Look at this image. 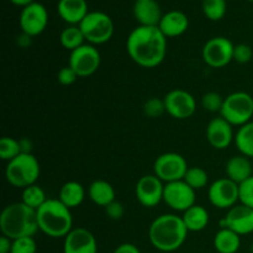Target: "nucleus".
Returning a JSON list of instances; mask_svg holds the SVG:
<instances>
[{
    "label": "nucleus",
    "instance_id": "obj_33",
    "mask_svg": "<svg viewBox=\"0 0 253 253\" xmlns=\"http://www.w3.org/2000/svg\"><path fill=\"white\" fill-rule=\"evenodd\" d=\"M225 98L216 91H209L202 98V106L209 113H220L224 105Z\"/></svg>",
    "mask_w": 253,
    "mask_h": 253
},
{
    "label": "nucleus",
    "instance_id": "obj_38",
    "mask_svg": "<svg viewBox=\"0 0 253 253\" xmlns=\"http://www.w3.org/2000/svg\"><path fill=\"white\" fill-rule=\"evenodd\" d=\"M78 78V74H77L76 72H74V69L69 66L63 67V68L58 72V74H57V79H58V82L62 85H72Z\"/></svg>",
    "mask_w": 253,
    "mask_h": 253
},
{
    "label": "nucleus",
    "instance_id": "obj_24",
    "mask_svg": "<svg viewBox=\"0 0 253 253\" xmlns=\"http://www.w3.org/2000/svg\"><path fill=\"white\" fill-rule=\"evenodd\" d=\"M182 219L188 231L198 232L202 231V230H204L208 226L210 216L209 211L204 207L195 204L194 207H192L187 211L183 212Z\"/></svg>",
    "mask_w": 253,
    "mask_h": 253
},
{
    "label": "nucleus",
    "instance_id": "obj_20",
    "mask_svg": "<svg viewBox=\"0 0 253 253\" xmlns=\"http://www.w3.org/2000/svg\"><path fill=\"white\" fill-rule=\"evenodd\" d=\"M133 16L141 26H158L163 14L156 0L136 1L133 5Z\"/></svg>",
    "mask_w": 253,
    "mask_h": 253
},
{
    "label": "nucleus",
    "instance_id": "obj_25",
    "mask_svg": "<svg viewBox=\"0 0 253 253\" xmlns=\"http://www.w3.org/2000/svg\"><path fill=\"white\" fill-rule=\"evenodd\" d=\"M85 198V190L81 183L71 180L62 185L58 199L69 209L79 207Z\"/></svg>",
    "mask_w": 253,
    "mask_h": 253
},
{
    "label": "nucleus",
    "instance_id": "obj_6",
    "mask_svg": "<svg viewBox=\"0 0 253 253\" xmlns=\"http://www.w3.org/2000/svg\"><path fill=\"white\" fill-rule=\"evenodd\" d=\"M220 116L232 126H244L253 118V98L246 91H235L225 98Z\"/></svg>",
    "mask_w": 253,
    "mask_h": 253
},
{
    "label": "nucleus",
    "instance_id": "obj_26",
    "mask_svg": "<svg viewBox=\"0 0 253 253\" xmlns=\"http://www.w3.org/2000/svg\"><path fill=\"white\" fill-rule=\"evenodd\" d=\"M241 246V236L230 229H221L214 237V247L219 253H236Z\"/></svg>",
    "mask_w": 253,
    "mask_h": 253
},
{
    "label": "nucleus",
    "instance_id": "obj_17",
    "mask_svg": "<svg viewBox=\"0 0 253 253\" xmlns=\"http://www.w3.org/2000/svg\"><path fill=\"white\" fill-rule=\"evenodd\" d=\"M63 253H98L95 236L84 227L73 229L64 237Z\"/></svg>",
    "mask_w": 253,
    "mask_h": 253
},
{
    "label": "nucleus",
    "instance_id": "obj_31",
    "mask_svg": "<svg viewBox=\"0 0 253 253\" xmlns=\"http://www.w3.org/2000/svg\"><path fill=\"white\" fill-rule=\"evenodd\" d=\"M184 180L188 185L193 188L194 190L203 189L208 185L209 182V175L208 172L202 167H189L187 173L184 175Z\"/></svg>",
    "mask_w": 253,
    "mask_h": 253
},
{
    "label": "nucleus",
    "instance_id": "obj_22",
    "mask_svg": "<svg viewBox=\"0 0 253 253\" xmlns=\"http://www.w3.org/2000/svg\"><path fill=\"white\" fill-rule=\"evenodd\" d=\"M226 175L229 179L234 180L237 184L246 182L249 178L252 177V165L250 158L244 155L234 156L230 158L226 163Z\"/></svg>",
    "mask_w": 253,
    "mask_h": 253
},
{
    "label": "nucleus",
    "instance_id": "obj_41",
    "mask_svg": "<svg viewBox=\"0 0 253 253\" xmlns=\"http://www.w3.org/2000/svg\"><path fill=\"white\" fill-rule=\"evenodd\" d=\"M11 246L12 240H10L9 237L2 235V236L0 237V253H10L11 252Z\"/></svg>",
    "mask_w": 253,
    "mask_h": 253
},
{
    "label": "nucleus",
    "instance_id": "obj_9",
    "mask_svg": "<svg viewBox=\"0 0 253 253\" xmlns=\"http://www.w3.org/2000/svg\"><path fill=\"white\" fill-rule=\"evenodd\" d=\"M234 49L235 44L227 37H212L203 47V61L211 68H222L234 61Z\"/></svg>",
    "mask_w": 253,
    "mask_h": 253
},
{
    "label": "nucleus",
    "instance_id": "obj_23",
    "mask_svg": "<svg viewBox=\"0 0 253 253\" xmlns=\"http://www.w3.org/2000/svg\"><path fill=\"white\" fill-rule=\"evenodd\" d=\"M89 198L91 202L98 207H108L113 202H115V189L109 182L103 179L94 180L89 185Z\"/></svg>",
    "mask_w": 253,
    "mask_h": 253
},
{
    "label": "nucleus",
    "instance_id": "obj_18",
    "mask_svg": "<svg viewBox=\"0 0 253 253\" xmlns=\"http://www.w3.org/2000/svg\"><path fill=\"white\" fill-rule=\"evenodd\" d=\"M208 142L215 150H225L235 141L232 125L224 118H215L208 124L207 127Z\"/></svg>",
    "mask_w": 253,
    "mask_h": 253
},
{
    "label": "nucleus",
    "instance_id": "obj_43",
    "mask_svg": "<svg viewBox=\"0 0 253 253\" xmlns=\"http://www.w3.org/2000/svg\"><path fill=\"white\" fill-rule=\"evenodd\" d=\"M136 1H150V0H136Z\"/></svg>",
    "mask_w": 253,
    "mask_h": 253
},
{
    "label": "nucleus",
    "instance_id": "obj_27",
    "mask_svg": "<svg viewBox=\"0 0 253 253\" xmlns=\"http://www.w3.org/2000/svg\"><path fill=\"white\" fill-rule=\"evenodd\" d=\"M235 145L240 153L253 158V121L241 126L235 135Z\"/></svg>",
    "mask_w": 253,
    "mask_h": 253
},
{
    "label": "nucleus",
    "instance_id": "obj_11",
    "mask_svg": "<svg viewBox=\"0 0 253 253\" xmlns=\"http://www.w3.org/2000/svg\"><path fill=\"white\" fill-rule=\"evenodd\" d=\"M208 197L215 208L230 210L240 202V185L227 177L220 178L209 187Z\"/></svg>",
    "mask_w": 253,
    "mask_h": 253
},
{
    "label": "nucleus",
    "instance_id": "obj_2",
    "mask_svg": "<svg viewBox=\"0 0 253 253\" xmlns=\"http://www.w3.org/2000/svg\"><path fill=\"white\" fill-rule=\"evenodd\" d=\"M188 232L182 216L163 214L152 221L148 230V239L158 251L173 252L184 244Z\"/></svg>",
    "mask_w": 253,
    "mask_h": 253
},
{
    "label": "nucleus",
    "instance_id": "obj_35",
    "mask_svg": "<svg viewBox=\"0 0 253 253\" xmlns=\"http://www.w3.org/2000/svg\"><path fill=\"white\" fill-rule=\"evenodd\" d=\"M166 111L165 106V100H161L158 98H152L150 100H147L143 105V113L148 118H158V116L162 115Z\"/></svg>",
    "mask_w": 253,
    "mask_h": 253
},
{
    "label": "nucleus",
    "instance_id": "obj_19",
    "mask_svg": "<svg viewBox=\"0 0 253 253\" xmlns=\"http://www.w3.org/2000/svg\"><path fill=\"white\" fill-rule=\"evenodd\" d=\"M189 26V19L179 10H172L163 14L158 29L166 37H178L184 34Z\"/></svg>",
    "mask_w": 253,
    "mask_h": 253
},
{
    "label": "nucleus",
    "instance_id": "obj_34",
    "mask_svg": "<svg viewBox=\"0 0 253 253\" xmlns=\"http://www.w3.org/2000/svg\"><path fill=\"white\" fill-rule=\"evenodd\" d=\"M36 251L37 245L32 236L12 240L11 252L10 253H36Z\"/></svg>",
    "mask_w": 253,
    "mask_h": 253
},
{
    "label": "nucleus",
    "instance_id": "obj_3",
    "mask_svg": "<svg viewBox=\"0 0 253 253\" xmlns=\"http://www.w3.org/2000/svg\"><path fill=\"white\" fill-rule=\"evenodd\" d=\"M0 230L10 240L32 236L39 231L36 210L22 202L12 203L4 208L0 215Z\"/></svg>",
    "mask_w": 253,
    "mask_h": 253
},
{
    "label": "nucleus",
    "instance_id": "obj_8",
    "mask_svg": "<svg viewBox=\"0 0 253 253\" xmlns=\"http://www.w3.org/2000/svg\"><path fill=\"white\" fill-rule=\"evenodd\" d=\"M188 168L189 167L185 158L175 152H167L158 156L153 165L155 174L165 183L183 180Z\"/></svg>",
    "mask_w": 253,
    "mask_h": 253
},
{
    "label": "nucleus",
    "instance_id": "obj_14",
    "mask_svg": "<svg viewBox=\"0 0 253 253\" xmlns=\"http://www.w3.org/2000/svg\"><path fill=\"white\" fill-rule=\"evenodd\" d=\"M19 22L25 35L29 37L39 36L44 31L48 24V12L41 2L34 1L32 4L22 7Z\"/></svg>",
    "mask_w": 253,
    "mask_h": 253
},
{
    "label": "nucleus",
    "instance_id": "obj_1",
    "mask_svg": "<svg viewBox=\"0 0 253 253\" xmlns=\"http://www.w3.org/2000/svg\"><path fill=\"white\" fill-rule=\"evenodd\" d=\"M126 49L133 62L143 68L160 66L167 54V37L158 26H137L126 40Z\"/></svg>",
    "mask_w": 253,
    "mask_h": 253
},
{
    "label": "nucleus",
    "instance_id": "obj_16",
    "mask_svg": "<svg viewBox=\"0 0 253 253\" xmlns=\"http://www.w3.org/2000/svg\"><path fill=\"white\" fill-rule=\"evenodd\" d=\"M222 229H230L240 236L253 232V209L244 204H237L227 210L226 216L221 221Z\"/></svg>",
    "mask_w": 253,
    "mask_h": 253
},
{
    "label": "nucleus",
    "instance_id": "obj_29",
    "mask_svg": "<svg viewBox=\"0 0 253 253\" xmlns=\"http://www.w3.org/2000/svg\"><path fill=\"white\" fill-rule=\"evenodd\" d=\"M22 203L31 209L37 210L47 202L46 193L40 185L32 184L22 189Z\"/></svg>",
    "mask_w": 253,
    "mask_h": 253
},
{
    "label": "nucleus",
    "instance_id": "obj_10",
    "mask_svg": "<svg viewBox=\"0 0 253 253\" xmlns=\"http://www.w3.org/2000/svg\"><path fill=\"white\" fill-rule=\"evenodd\" d=\"M100 52L90 43H84L72 51L69 56V67L74 69L79 78L93 76L100 67Z\"/></svg>",
    "mask_w": 253,
    "mask_h": 253
},
{
    "label": "nucleus",
    "instance_id": "obj_40",
    "mask_svg": "<svg viewBox=\"0 0 253 253\" xmlns=\"http://www.w3.org/2000/svg\"><path fill=\"white\" fill-rule=\"evenodd\" d=\"M113 253H141V251L133 244H123L116 247Z\"/></svg>",
    "mask_w": 253,
    "mask_h": 253
},
{
    "label": "nucleus",
    "instance_id": "obj_44",
    "mask_svg": "<svg viewBox=\"0 0 253 253\" xmlns=\"http://www.w3.org/2000/svg\"><path fill=\"white\" fill-rule=\"evenodd\" d=\"M249 1H253V0H249Z\"/></svg>",
    "mask_w": 253,
    "mask_h": 253
},
{
    "label": "nucleus",
    "instance_id": "obj_36",
    "mask_svg": "<svg viewBox=\"0 0 253 253\" xmlns=\"http://www.w3.org/2000/svg\"><path fill=\"white\" fill-rule=\"evenodd\" d=\"M240 203L253 209V175L240 184Z\"/></svg>",
    "mask_w": 253,
    "mask_h": 253
},
{
    "label": "nucleus",
    "instance_id": "obj_28",
    "mask_svg": "<svg viewBox=\"0 0 253 253\" xmlns=\"http://www.w3.org/2000/svg\"><path fill=\"white\" fill-rule=\"evenodd\" d=\"M84 41H85V39H84L83 32H82L81 27L78 25H69L59 35L61 44L71 52L77 49L78 47L83 46Z\"/></svg>",
    "mask_w": 253,
    "mask_h": 253
},
{
    "label": "nucleus",
    "instance_id": "obj_12",
    "mask_svg": "<svg viewBox=\"0 0 253 253\" xmlns=\"http://www.w3.org/2000/svg\"><path fill=\"white\" fill-rule=\"evenodd\" d=\"M163 202L175 211H187L195 205V190L184 180L166 183Z\"/></svg>",
    "mask_w": 253,
    "mask_h": 253
},
{
    "label": "nucleus",
    "instance_id": "obj_7",
    "mask_svg": "<svg viewBox=\"0 0 253 253\" xmlns=\"http://www.w3.org/2000/svg\"><path fill=\"white\" fill-rule=\"evenodd\" d=\"M78 26L85 41L93 46L106 43L114 35L113 20L103 11H89Z\"/></svg>",
    "mask_w": 253,
    "mask_h": 253
},
{
    "label": "nucleus",
    "instance_id": "obj_5",
    "mask_svg": "<svg viewBox=\"0 0 253 253\" xmlns=\"http://www.w3.org/2000/svg\"><path fill=\"white\" fill-rule=\"evenodd\" d=\"M40 173L41 167L39 161L31 153H21L7 162L5 168V178L7 183L12 187L21 189L36 184Z\"/></svg>",
    "mask_w": 253,
    "mask_h": 253
},
{
    "label": "nucleus",
    "instance_id": "obj_39",
    "mask_svg": "<svg viewBox=\"0 0 253 253\" xmlns=\"http://www.w3.org/2000/svg\"><path fill=\"white\" fill-rule=\"evenodd\" d=\"M105 212L109 219L120 220L124 216V214H125V209H124V205L121 203L113 202L108 207H105Z\"/></svg>",
    "mask_w": 253,
    "mask_h": 253
},
{
    "label": "nucleus",
    "instance_id": "obj_13",
    "mask_svg": "<svg viewBox=\"0 0 253 253\" xmlns=\"http://www.w3.org/2000/svg\"><path fill=\"white\" fill-rule=\"evenodd\" d=\"M165 100L166 111L172 118L178 120H185L194 115L197 110V100L194 96L183 89H174L166 94Z\"/></svg>",
    "mask_w": 253,
    "mask_h": 253
},
{
    "label": "nucleus",
    "instance_id": "obj_15",
    "mask_svg": "<svg viewBox=\"0 0 253 253\" xmlns=\"http://www.w3.org/2000/svg\"><path fill=\"white\" fill-rule=\"evenodd\" d=\"M138 203L145 208H155L163 200L165 184L156 174L143 175L135 188Z\"/></svg>",
    "mask_w": 253,
    "mask_h": 253
},
{
    "label": "nucleus",
    "instance_id": "obj_21",
    "mask_svg": "<svg viewBox=\"0 0 253 253\" xmlns=\"http://www.w3.org/2000/svg\"><path fill=\"white\" fill-rule=\"evenodd\" d=\"M57 11L69 25H79L89 12L85 0H59Z\"/></svg>",
    "mask_w": 253,
    "mask_h": 253
},
{
    "label": "nucleus",
    "instance_id": "obj_37",
    "mask_svg": "<svg viewBox=\"0 0 253 253\" xmlns=\"http://www.w3.org/2000/svg\"><path fill=\"white\" fill-rule=\"evenodd\" d=\"M253 57V49L251 46L246 43H239L235 46L234 49V61L237 63H249Z\"/></svg>",
    "mask_w": 253,
    "mask_h": 253
},
{
    "label": "nucleus",
    "instance_id": "obj_42",
    "mask_svg": "<svg viewBox=\"0 0 253 253\" xmlns=\"http://www.w3.org/2000/svg\"><path fill=\"white\" fill-rule=\"evenodd\" d=\"M10 1H11L14 5H17V6L25 7V6H27V5L32 4L35 0H10Z\"/></svg>",
    "mask_w": 253,
    "mask_h": 253
},
{
    "label": "nucleus",
    "instance_id": "obj_4",
    "mask_svg": "<svg viewBox=\"0 0 253 253\" xmlns=\"http://www.w3.org/2000/svg\"><path fill=\"white\" fill-rule=\"evenodd\" d=\"M36 212L40 231L52 239L66 237L73 230L71 209L59 199H47Z\"/></svg>",
    "mask_w": 253,
    "mask_h": 253
},
{
    "label": "nucleus",
    "instance_id": "obj_30",
    "mask_svg": "<svg viewBox=\"0 0 253 253\" xmlns=\"http://www.w3.org/2000/svg\"><path fill=\"white\" fill-rule=\"evenodd\" d=\"M203 12L211 21H219L225 16L227 10L226 0H203Z\"/></svg>",
    "mask_w": 253,
    "mask_h": 253
},
{
    "label": "nucleus",
    "instance_id": "obj_32",
    "mask_svg": "<svg viewBox=\"0 0 253 253\" xmlns=\"http://www.w3.org/2000/svg\"><path fill=\"white\" fill-rule=\"evenodd\" d=\"M22 153L21 143L20 141L12 137H2L0 140V158L2 161L10 162Z\"/></svg>",
    "mask_w": 253,
    "mask_h": 253
}]
</instances>
